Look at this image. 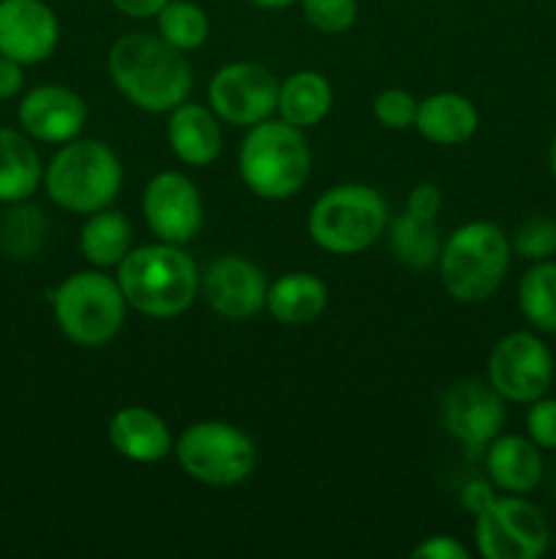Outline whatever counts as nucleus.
<instances>
[{
  "label": "nucleus",
  "instance_id": "f257e3e1",
  "mask_svg": "<svg viewBox=\"0 0 556 559\" xmlns=\"http://www.w3.org/2000/svg\"><path fill=\"white\" fill-rule=\"evenodd\" d=\"M114 87L142 112H172L189 102L194 71L180 49L153 33H125L107 58Z\"/></svg>",
  "mask_w": 556,
  "mask_h": 559
},
{
  "label": "nucleus",
  "instance_id": "f03ea898",
  "mask_svg": "<svg viewBox=\"0 0 556 559\" xmlns=\"http://www.w3.org/2000/svg\"><path fill=\"white\" fill-rule=\"evenodd\" d=\"M118 284L125 304L150 320H172L200 295V267L178 243L136 246L118 265Z\"/></svg>",
  "mask_w": 556,
  "mask_h": 559
},
{
  "label": "nucleus",
  "instance_id": "7ed1b4c3",
  "mask_svg": "<svg viewBox=\"0 0 556 559\" xmlns=\"http://www.w3.org/2000/svg\"><path fill=\"white\" fill-rule=\"evenodd\" d=\"M123 186V164L101 140L63 142L52 162L44 167V189L49 200L76 216L112 207Z\"/></svg>",
  "mask_w": 556,
  "mask_h": 559
},
{
  "label": "nucleus",
  "instance_id": "20e7f679",
  "mask_svg": "<svg viewBox=\"0 0 556 559\" xmlns=\"http://www.w3.org/2000/svg\"><path fill=\"white\" fill-rule=\"evenodd\" d=\"M512 243L494 222H467L442 243L439 278L458 304H483L510 271Z\"/></svg>",
  "mask_w": 556,
  "mask_h": 559
},
{
  "label": "nucleus",
  "instance_id": "39448f33",
  "mask_svg": "<svg viewBox=\"0 0 556 559\" xmlns=\"http://www.w3.org/2000/svg\"><path fill=\"white\" fill-rule=\"evenodd\" d=\"M240 180L262 200H289L305 186L311 173V151L303 129L281 118L251 126L238 153Z\"/></svg>",
  "mask_w": 556,
  "mask_h": 559
},
{
  "label": "nucleus",
  "instance_id": "423d86ee",
  "mask_svg": "<svg viewBox=\"0 0 556 559\" xmlns=\"http://www.w3.org/2000/svg\"><path fill=\"white\" fill-rule=\"evenodd\" d=\"M390 224L387 202L374 186H330L309 211V235L322 251L352 257L371 249Z\"/></svg>",
  "mask_w": 556,
  "mask_h": 559
},
{
  "label": "nucleus",
  "instance_id": "0eeeda50",
  "mask_svg": "<svg viewBox=\"0 0 556 559\" xmlns=\"http://www.w3.org/2000/svg\"><path fill=\"white\" fill-rule=\"evenodd\" d=\"M55 322L71 344L85 349L107 347L125 325V304L118 278L101 271H80L49 295Z\"/></svg>",
  "mask_w": 556,
  "mask_h": 559
},
{
  "label": "nucleus",
  "instance_id": "6e6552de",
  "mask_svg": "<svg viewBox=\"0 0 556 559\" xmlns=\"http://www.w3.org/2000/svg\"><path fill=\"white\" fill-rule=\"evenodd\" d=\"M172 453L189 478L216 489L243 484L256 467L254 440L227 420H196L185 426Z\"/></svg>",
  "mask_w": 556,
  "mask_h": 559
},
{
  "label": "nucleus",
  "instance_id": "1a4fd4ad",
  "mask_svg": "<svg viewBox=\"0 0 556 559\" xmlns=\"http://www.w3.org/2000/svg\"><path fill=\"white\" fill-rule=\"evenodd\" d=\"M474 544L485 559H537L551 546L548 519L521 495L496 497L474 516Z\"/></svg>",
  "mask_w": 556,
  "mask_h": 559
},
{
  "label": "nucleus",
  "instance_id": "9d476101",
  "mask_svg": "<svg viewBox=\"0 0 556 559\" xmlns=\"http://www.w3.org/2000/svg\"><path fill=\"white\" fill-rule=\"evenodd\" d=\"M488 385L505 402L532 404L554 382V355L529 331H512L494 344L488 355Z\"/></svg>",
  "mask_w": 556,
  "mask_h": 559
},
{
  "label": "nucleus",
  "instance_id": "9b49d317",
  "mask_svg": "<svg viewBox=\"0 0 556 559\" xmlns=\"http://www.w3.org/2000/svg\"><path fill=\"white\" fill-rule=\"evenodd\" d=\"M207 102L218 120L238 129H251L276 112L278 80L267 66L238 60L213 74Z\"/></svg>",
  "mask_w": 556,
  "mask_h": 559
},
{
  "label": "nucleus",
  "instance_id": "f8f14e48",
  "mask_svg": "<svg viewBox=\"0 0 556 559\" xmlns=\"http://www.w3.org/2000/svg\"><path fill=\"white\" fill-rule=\"evenodd\" d=\"M142 216L147 229L164 243H189L205 222L202 194L183 173H158L142 191Z\"/></svg>",
  "mask_w": 556,
  "mask_h": 559
},
{
  "label": "nucleus",
  "instance_id": "ddd939ff",
  "mask_svg": "<svg viewBox=\"0 0 556 559\" xmlns=\"http://www.w3.org/2000/svg\"><path fill=\"white\" fill-rule=\"evenodd\" d=\"M267 278L240 254H221L200 273V293L218 317L245 322L265 309Z\"/></svg>",
  "mask_w": 556,
  "mask_h": 559
},
{
  "label": "nucleus",
  "instance_id": "4468645a",
  "mask_svg": "<svg viewBox=\"0 0 556 559\" xmlns=\"http://www.w3.org/2000/svg\"><path fill=\"white\" fill-rule=\"evenodd\" d=\"M505 415V399L488 385V380H463L442 399L445 431L469 453H483L485 445L501 435Z\"/></svg>",
  "mask_w": 556,
  "mask_h": 559
},
{
  "label": "nucleus",
  "instance_id": "2eb2a0df",
  "mask_svg": "<svg viewBox=\"0 0 556 559\" xmlns=\"http://www.w3.org/2000/svg\"><path fill=\"white\" fill-rule=\"evenodd\" d=\"M60 41V22L44 0H0V55L22 66L44 63Z\"/></svg>",
  "mask_w": 556,
  "mask_h": 559
},
{
  "label": "nucleus",
  "instance_id": "dca6fc26",
  "mask_svg": "<svg viewBox=\"0 0 556 559\" xmlns=\"http://www.w3.org/2000/svg\"><path fill=\"white\" fill-rule=\"evenodd\" d=\"M22 131L31 140L47 145H63L76 140L85 129V98L63 85H38L27 93L16 109Z\"/></svg>",
  "mask_w": 556,
  "mask_h": 559
},
{
  "label": "nucleus",
  "instance_id": "f3484780",
  "mask_svg": "<svg viewBox=\"0 0 556 559\" xmlns=\"http://www.w3.org/2000/svg\"><path fill=\"white\" fill-rule=\"evenodd\" d=\"M107 437L120 456L136 464H156L174 451L167 420L142 404L120 407L109 418Z\"/></svg>",
  "mask_w": 556,
  "mask_h": 559
},
{
  "label": "nucleus",
  "instance_id": "a211bd4d",
  "mask_svg": "<svg viewBox=\"0 0 556 559\" xmlns=\"http://www.w3.org/2000/svg\"><path fill=\"white\" fill-rule=\"evenodd\" d=\"M488 480L505 495H529L543 480V448L521 435H496L483 451Z\"/></svg>",
  "mask_w": 556,
  "mask_h": 559
},
{
  "label": "nucleus",
  "instance_id": "6ab92c4d",
  "mask_svg": "<svg viewBox=\"0 0 556 559\" xmlns=\"http://www.w3.org/2000/svg\"><path fill=\"white\" fill-rule=\"evenodd\" d=\"M167 140L178 162L189 167H207L221 156L223 134L218 115L202 104L183 102L169 112Z\"/></svg>",
  "mask_w": 556,
  "mask_h": 559
},
{
  "label": "nucleus",
  "instance_id": "aec40b11",
  "mask_svg": "<svg viewBox=\"0 0 556 559\" xmlns=\"http://www.w3.org/2000/svg\"><path fill=\"white\" fill-rule=\"evenodd\" d=\"M480 126L478 107L461 93H434L418 102L414 129L434 145H463Z\"/></svg>",
  "mask_w": 556,
  "mask_h": 559
},
{
  "label": "nucleus",
  "instance_id": "412c9836",
  "mask_svg": "<svg viewBox=\"0 0 556 559\" xmlns=\"http://www.w3.org/2000/svg\"><path fill=\"white\" fill-rule=\"evenodd\" d=\"M265 309L281 325H311L327 309L325 282L305 271L283 273L267 287Z\"/></svg>",
  "mask_w": 556,
  "mask_h": 559
},
{
  "label": "nucleus",
  "instance_id": "4be33fe9",
  "mask_svg": "<svg viewBox=\"0 0 556 559\" xmlns=\"http://www.w3.org/2000/svg\"><path fill=\"white\" fill-rule=\"evenodd\" d=\"M44 183V164L31 136L16 129H0V202L20 205Z\"/></svg>",
  "mask_w": 556,
  "mask_h": 559
},
{
  "label": "nucleus",
  "instance_id": "5701e85b",
  "mask_svg": "<svg viewBox=\"0 0 556 559\" xmlns=\"http://www.w3.org/2000/svg\"><path fill=\"white\" fill-rule=\"evenodd\" d=\"M333 87L319 71H294L278 85V118L287 120L294 129H311L319 126L330 115Z\"/></svg>",
  "mask_w": 556,
  "mask_h": 559
},
{
  "label": "nucleus",
  "instance_id": "b1692460",
  "mask_svg": "<svg viewBox=\"0 0 556 559\" xmlns=\"http://www.w3.org/2000/svg\"><path fill=\"white\" fill-rule=\"evenodd\" d=\"M80 249L93 267H118L131 251L129 218L109 207L90 213L80 233Z\"/></svg>",
  "mask_w": 556,
  "mask_h": 559
},
{
  "label": "nucleus",
  "instance_id": "393cba45",
  "mask_svg": "<svg viewBox=\"0 0 556 559\" xmlns=\"http://www.w3.org/2000/svg\"><path fill=\"white\" fill-rule=\"evenodd\" d=\"M439 229L436 222H423V218L412 216L403 211L401 216L390 222V246L392 254L401 265L412 267V271H425V267L436 265L442 254Z\"/></svg>",
  "mask_w": 556,
  "mask_h": 559
},
{
  "label": "nucleus",
  "instance_id": "a878e982",
  "mask_svg": "<svg viewBox=\"0 0 556 559\" xmlns=\"http://www.w3.org/2000/svg\"><path fill=\"white\" fill-rule=\"evenodd\" d=\"M518 309L532 328L556 333V262H534L518 284Z\"/></svg>",
  "mask_w": 556,
  "mask_h": 559
},
{
  "label": "nucleus",
  "instance_id": "bb28decb",
  "mask_svg": "<svg viewBox=\"0 0 556 559\" xmlns=\"http://www.w3.org/2000/svg\"><path fill=\"white\" fill-rule=\"evenodd\" d=\"M156 22L158 36L180 52H194V49L205 47L207 36H210V16L191 0H169L156 14Z\"/></svg>",
  "mask_w": 556,
  "mask_h": 559
},
{
  "label": "nucleus",
  "instance_id": "cd10ccee",
  "mask_svg": "<svg viewBox=\"0 0 556 559\" xmlns=\"http://www.w3.org/2000/svg\"><path fill=\"white\" fill-rule=\"evenodd\" d=\"M44 235H47V218L38 207L20 205L9 213L5 224L0 227V243L5 246L11 257L16 260H25L33 257L44 243Z\"/></svg>",
  "mask_w": 556,
  "mask_h": 559
},
{
  "label": "nucleus",
  "instance_id": "c85d7f7f",
  "mask_svg": "<svg viewBox=\"0 0 556 559\" xmlns=\"http://www.w3.org/2000/svg\"><path fill=\"white\" fill-rule=\"evenodd\" d=\"M512 251L523 260L543 262L556 254V222L551 216H529L518 224Z\"/></svg>",
  "mask_w": 556,
  "mask_h": 559
},
{
  "label": "nucleus",
  "instance_id": "c756f323",
  "mask_svg": "<svg viewBox=\"0 0 556 559\" xmlns=\"http://www.w3.org/2000/svg\"><path fill=\"white\" fill-rule=\"evenodd\" d=\"M300 11L314 31L338 36L358 20V0H300Z\"/></svg>",
  "mask_w": 556,
  "mask_h": 559
},
{
  "label": "nucleus",
  "instance_id": "7c9ffc66",
  "mask_svg": "<svg viewBox=\"0 0 556 559\" xmlns=\"http://www.w3.org/2000/svg\"><path fill=\"white\" fill-rule=\"evenodd\" d=\"M374 118L376 123L390 131L409 129L418 118V98L401 87H387L374 98Z\"/></svg>",
  "mask_w": 556,
  "mask_h": 559
},
{
  "label": "nucleus",
  "instance_id": "2f4dec72",
  "mask_svg": "<svg viewBox=\"0 0 556 559\" xmlns=\"http://www.w3.org/2000/svg\"><path fill=\"white\" fill-rule=\"evenodd\" d=\"M527 437L543 451H556V399H534L527 413Z\"/></svg>",
  "mask_w": 556,
  "mask_h": 559
},
{
  "label": "nucleus",
  "instance_id": "473e14b6",
  "mask_svg": "<svg viewBox=\"0 0 556 559\" xmlns=\"http://www.w3.org/2000/svg\"><path fill=\"white\" fill-rule=\"evenodd\" d=\"M442 202H445V197L434 183H420L409 191L407 213L423 218V222H436L442 213Z\"/></svg>",
  "mask_w": 556,
  "mask_h": 559
},
{
  "label": "nucleus",
  "instance_id": "72a5a7b5",
  "mask_svg": "<svg viewBox=\"0 0 556 559\" xmlns=\"http://www.w3.org/2000/svg\"><path fill=\"white\" fill-rule=\"evenodd\" d=\"M414 559H467L469 551L467 546L458 544L450 535H431L423 544H418L412 549Z\"/></svg>",
  "mask_w": 556,
  "mask_h": 559
},
{
  "label": "nucleus",
  "instance_id": "f704fd0d",
  "mask_svg": "<svg viewBox=\"0 0 556 559\" xmlns=\"http://www.w3.org/2000/svg\"><path fill=\"white\" fill-rule=\"evenodd\" d=\"M496 497L499 495H496V486L491 484V480L474 478L461 489V506L467 508L472 516H478V513L485 511V508H488Z\"/></svg>",
  "mask_w": 556,
  "mask_h": 559
},
{
  "label": "nucleus",
  "instance_id": "c9c22d12",
  "mask_svg": "<svg viewBox=\"0 0 556 559\" xmlns=\"http://www.w3.org/2000/svg\"><path fill=\"white\" fill-rule=\"evenodd\" d=\"M25 66L16 63V60L0 55V102H9L25 85Z\"/></svg>",
  "mask_w": 556,
  "mask_h": 559
},
{
  "label": "nucleus",
  "instance_id": "e433bc0d",
  "mask_svg": "<svg viewBox=\"0 0 556 559\" xmlns=\"http://www.w3.org/2000/svg\"><path fill=\"white\" fill-rule=\"evenodd\" d=\"M167 3L169 0H112L114 9H118L120 14L131 16V20H147V16H156Z\"/></svg>",
  "mask_w": 556,
  "mask_h": 559
},
{
  "label": "nucleus",
  "instance_id": "4c0bfd02",
  "mask_svg": "<svg viewBox=\"0 0 556 559\" xmlns=\"http://www.w3.org/2000/svg\"><path fill=\"white\" fill-rule=\"evenodd\" d=\"M251 5H259V9H289L292 3H298V0H249Z\"/></svg>",
  "mask_w": 556,
  "mask_h": 559
},
{
  "label": "nucleus",
  "instance_id": "58836bf2",
  "mask_svg": "<svg viewBox=\"0 0 556 559\" xmlns=\"http://www.w3.org/2000/svg\"><path fill=\"white\" fill-rule=\"evenodd\" d=\"M548 167H551V175H554V180H556V134H554V140H551V147H548Z\"/></svg>",
  "mask_w": 556,
  "mask_h": 559
}]
</instances>
